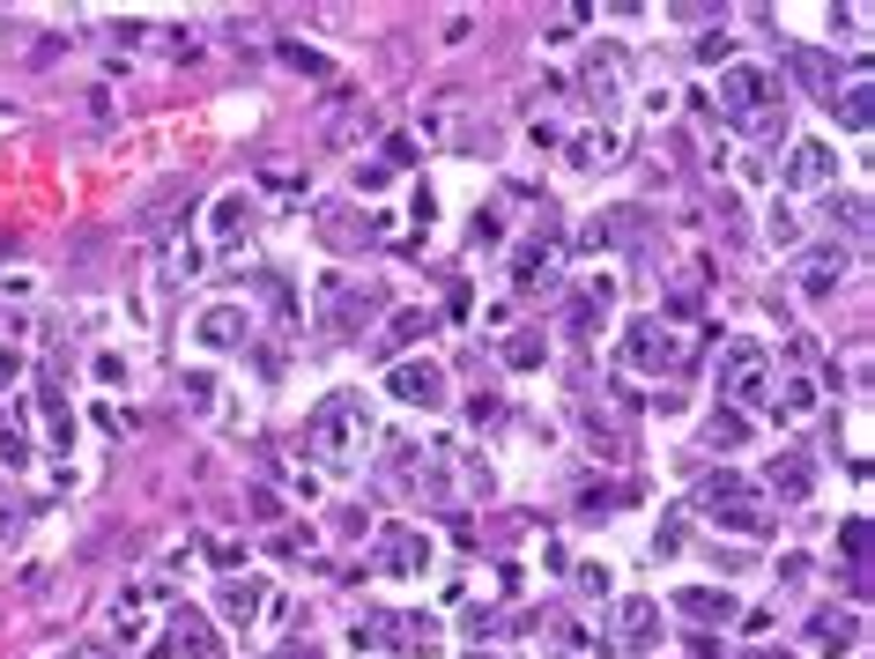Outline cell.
Listing matches in <instances>:
<instances>
[{"label":"cell","instance_id":"obj_1","mask_svg":"<svg viewBox=\"0 0 875 659\" xmlns=\"http://www.w3.org/2000/svg\"><path fill=\"white\" fill-rule=\"evenodd\" d=\"M304 444H312V460L326 474H350L364 460V444H372V400L364 393H326L320 408L304 416Z\"/></svg>","mask_w":875,"mask_h":659},{"label":"cell","instance_id":"obj_2","mask_svg":"<svg viewBox=\"0 0 875 659\" xmlns=\"http://www.w3.org/2000/svg\"><path fill=\"white\" fill-rule=\"evenodd\" d=\"M772 97H779L772 67H727L720 74V112L735 126H750V134H787V104H772Z\"/></svg>","mask_w":875,"mask_h":659},{"label":"cell","instance_id":"obj_3","mask_svg":"<svg viewBox=\"0 0 875 659\" xmlns=\"http://www.w3.org/2000/svg\"><path fill=\"white\" fill-rule=\"evenodd\" d=\"M698 512L712 519V526H727V534H764V526H772V512H764V489H757L750 474H727V467L698 489Z\"/></svg>","mask_w":875,"mask_h":659},{"label":"cell","instance_id":"obj_4","mask_svg":"<svg viewBox=\"0 0 875 659\" xmlns=\"http://www.w3.org/2000/svg\"><path fill=\"white\" fill-rule=\"evenodd\" d=\"M378 312H386L378 282H350V274H326V282H320V334H326V342H350V334H364Z\"/></svg>","mask_w":875,"mask_h":659},{"label":"cell","instance_id":"obj_5","mask_svg":"<svg viewBox=\"0 0 875 659\" xmlns=\"http://www.w3.org/2000/svg\"><path fill=\"white\" fill-rule=\"evenodd\" d=\"M350 645H356V652L430 659V652H438V623H430V615H386V608H372V615L350 630Z\"/></svg>","mask_w":875,"mask_h":659},{"label":"cell","instance_id":"obj_6","mask_svg":"<svg viewBox=\"0 0 875 659\" xmlns=\"http://www.w3.org/2000/svg\"><path fill=\"white\" fill-rule=\"evenodd\" d=\"M720 400L735 408V416L772 400V356H764L757 342H735V348L720 356Z\"/></svg>","mask_w":875,"mask_h":659},{"label":"cell","instance_id":"obj_7","mask_svg":"<svg viewBox=\"0 0 875 659\" xmlns=\"http://www.w3.org/2000/svg\"><path fill=\"white\" fill-rule=\"evenodd\" d=\"M372 571L378 578H424L430 571V534L424 526H378V541H372Z\"/></svg>","mask_w":875,"mask_h":659},{"label":"cell","instance_id":"obj_8","mask_svg":"<svg viewBox=\"0 0 875 659\" xmlns=\"http://www.w3.org/2000/svg\"><path fill=\"white\" fill-rule=\"evenodd\" d=\"M556 268H564V230L542 222V238H527L520 252H512V290H520V296L556 290Z\"/></svg>","mask_w":875,"mask_h":659},{"label":"cell","instance_id":"obj_9","mask_svg":"<svg viewBox=\"0 0 875 659\" xmlns=\"http://www.w3.org/2000/svg\"><path fill=\"white\" fill-rule=\"evenodd\" d=\"M624 364L646 370V378H660V370H683V334L668 326V318H638L624 342Z\"/></svg>","mask_w":875,"mask_h":659},{"label":"cell","instance_id":"obj_10","mask_svg":"<svg viewBox=\"0 0 875 659\" xmlns=\"http://www.w3.org/2000/svg\"><path fill=\"white\" fill-rule=\"evenodd\" d=\"M838 186V148L831 142H794L787 164H779V193H824Z\"/></svg>","mask_w":875,"mask_h":659},{"label":"cell","instance_id":"obj_11","mask_svg":"<svg viewBox=\"0 0 875 659\" xmlns=\"http://www.w3.org/2000/svg\"><path fill=\"white\" fill-rule=\"evenodd\" d=\"M386 393H394L400 408H424V416H438V408H446V364H430V356H408V364L386 370Z\"/></svg>","mask_w":875,"mask_h":659},{"label":"cell","instance_id":"obj_12","mask_svg":"<svg viewBox=\"0 0 875 659\" xmlns=\"http://www.w3.org/2000/svg\"><path fill=\"white\" fill-rule=\"evenodd\" d=\"M846 268H853V252L838 238H824V244H809V252L794 260V290L816 304V296H831L838 282H846Z\"/></svg>","mask_w":875,"mask_h":659},{"label":"cell","instance_id":"obj_13","mask_svg":"<svg viewBox=\"0 0 875 659\" xmlns=\"http://www.w3.org/2000/svg\"><path fill=\"white\" fill-rule=\"evenodd\" d=\"M164 659H223V637L208 630V615L178 608L171 623H164Z\"/></svg>","mask_w":875,"mask_h":659},{"label":"cell","instance_id":"obj_14","mask_svg":"<svg viewBox=\"0 0 875 659\" xmlns=\"http://www.w3.org/2000/svg\"><path fill=\"white\" fill-rule=\"evenodd\" d=\"M194 342L216 348V356H223V348H246L252 342V312H246V304H208L200 326H194Z\"/></svg>","mask_w":875,"mask_h":659},{"label":"cell","instance_id":"obj_15","mask_svg":"<svg viewBox=\"0 0 875 659\" xmlns=\"http://www.w3.org/2000/svg\"><path fill=\"white\" fill-rule=\"evenodd\" d=\"M764 489H772L779 504H809V489H816V460H809V452H772Z\"/></svg>","mask_w":875,"mask_h":659},{"label":"cell","instance_id":"obj_16","mask_svg":"<svg viewBox=\"0 0 875 659\" xmlns=\"http://www.w3.org/2000/svg\"><path fill=\"white\" fill-rule=\"evenodd\" d=\"M616 645H608V652H631V659H646L653 645H660V608H653V600H624V608H616Z\"/></svg>","mask_w":875,"mask_h":659},{"label":"cell","instance_id":"obj_17","mask_svg":"<svg viewBox=\"0 0 875 659\" xmlns=\"http://www.w3.org/2000/svg\"><path fill=\"white\" fill-rule=\"evenodd\" d=\"M608 304H616V282H608V274H586L579 296H572V312H564V326H572V334H601Z\"/></svg>","mask_w":875,"mask_h":659},{"label":"cell","instance_id":"obj_18","mask_svg":"<svg viewBox=\"0 0 875 659\" xmlns=\"http://www.w3.org/2000/svg\"><path fill=\"white\" fill-rule=\"evenodd\" d=\"M676 608L690 615V623H735V615H742V600H735L727 586H683Z\"/></svg>","mask_w":875,"mask_h":659},{"label":"cell","instance_id":"obj_19","mask_svg":"<svg viewBox=\"0 0 875 659\" xmlns=\"http://www.w3.org/2000/svg\"><path fill=\"white\" fill-rule=\"evenodd\" d=\"M586 97L601 104V112H608V104L624 97V52L608 45V52H594V60H586Z\"/></svg>","mask_w":875,"mask_h":659},{"label":"cell","instance_id":"obj_20","mask_svg":"<svg viewBox=\"0 0 875 659\" xmlns=\"http://www.w3.org/2000/svg\"><path fill=\"white\" fill-rule=\"evenodd\" d=\"M875 90H868V82H846V90H831V119H838V126H846V134H868V119H875Z\"/></svg>","mask_w":875,"mask_h":659},{"label":"cell","instance_id":"obj_21","mask_svg":"<svg viewBox=\"0 0 875 659\" xmlns=\"http://www.w3.org/2000/svg\"><path fill=\"white\" fill-rule=\"evenodd\" d=\"M252 216H260V208H252V193H223L216 200V222H208V230H216V244H238L252 230Z\"/></svg>","mask_w":875,"mask_h":659},{"label":"cell","instance_id":"obj_22","mask_svg":"<svg viewBox=\"0 0 875 659\" xmlns=\"http://www.w3.org/2000/svg\"><path fill=\"white\" fill-rule=\"evenodd\" d=\"M586 238H594V244H638V238H646V208H608Z\"/></svg>","mask_w":875,"mask_h":659},{"label":"cell","instance_id":"obj_23","mask_svg":"<svg viewBox=\"0 0 875 659\" xmlns=\"http://www.w3.org/2000/svg\"><path fill=\"white\" fill-rule=\"evenodd\" d=\"M853 637H861V615H838V608L816 615V652H853Z\"/></svg>","mask_w":875,"mask_h":659},{"label":"cell","instance_id":"obj_24","mask_svg":"<svg viewBox=\"0 0 875 659\" xmlns=\"http://www.w3.org/2000/svg\"><path fill=\"white\" fill-rule=\"evenodd\" d=\"M260 608H268V586H260V578H230L223 586V615L230 623H252Z\"/></svg>","mask_w":875,"mask_h":659},{"label":"cell","instance_id":"obj_25","mask_svg":"<svg viewBox=\"0 0 875 659\" xmlns=\"http://www.w3.org/2000/svg\"><path fill=\"white\" fill-rule=\"evenodd\" d=\"M772 400H779V422L816 416V378H787V386H772Z\"/></svg>","mask_w":875,"mask_h":659},{"label":"cell","instance_id":"obj_26","mask_svg":"<svg viewBox=\"0 0 875 659\" xmlns=\"http://www.w3.org/2000/svg\"><path fill=\"white\" fill-rule=\"evenodd\" d=\"M794 82H801V90H824V97H831V90H838V67H831L824 52L801 45V52H794Z\"/></svg>","mask_w":875,"mask_h":659},{"label":"cell","instance_id":"obj_27","mask_svg":"<svg viewBox=\"0 0 875 659\" xmlns=\"http://www.w3.org/2000/svg\"><path fill=\"white\" fill-rule=\"evenodd\" d=\"M424 334H430V312H394V326L378 334V348H386V356H400V348L424 342Z\"/></svg>","mask_w":875,"mask_h":659},{"label":"cell","instance_id":"obj_28","mask_svg":"<svg viewBox=\"0 0 875 659\" xmlns=\"http://www.w3.org/2000/svg\"><path fill=\"white\" fill-rule=\"evenodd\" d=\"M572 164H579V171H594V164H616V134H608V126H601V134H579V142H572Z\"/></svg>","mask_w":875,"mask_h":659},{"label":"cell","instance_id":"obj_29","mask_svg":"<svg viewBox=\"0 0 875 659\" xmlns=\"http://www.w3.org/2000/svg\"><path fill=\"white\" fill-rule=\"evenodd\" d=\"M705 438L735 452V444H750V416H735V408H712V422H705Z\"/></svg>","mask_w":875,"mask_h":659},{"label":"cell","instance_id":"obj_30","mask_svg":"<svg viewBox=\"0 0 875 659\" xmlns=\"http://www.w3.org/2000/svg\"><path fill=\"white\" fill-rule=\"evenodd\" d=\"M542 356H550L542 334H512V342H504V364H512V370H542Z\"/></svg>","mask_w":875,"mask_h":659},{"label":"cell","instance_id":"obj_31","mask_svg":"<svg viewBox=\"0 0 875 659\" xmlns=\"http://www.w3.org/2000/svg\"><path fill=\"white\" fill-rule=\"evenodd\" d=\"M838 541H846V571H853V586H861V571H868V519L853 512V519H846V534H838Z\"/></svg>","mask_w":875,"mask_h":659},{"label":"cell","instance_id":"obj_32","mask_svg":"<svg viewBox=\"0 0 875 659\" xmlns=\"http://www.w3.org/2000/svg\"><path fill=\"white\" fill-rule=\"evenodd\" d=\"M764 230H772V244H794V238H801V216H794V208H787V200H779Z\"/></svg>","mask_w":875,"mask_h":659},{"label":"cell","instance_id":"obj_33","mask_svg":"<svg viewBox=\"0 0 875 659\" xmlns=\"http://www.w3.org/2000/svg\"><path fill=\"white\" fill-rule=\"evenodd\" d=\"M186 400L208 416V408H216V378H208V370H194V378H186Z\"/></svg>","mask_w":875,"mask_h":659},{"label":"cell","instance_id":"obj_34","mask_svg":"<svg viewBox=\"0 0 875 659\" xmlns=\"http://www.w3.org/2000/svg\"><path fill=\"white\" fill-rule=\"evenodd\" d=\"M282 60H290L298 74H326V60H320V52H304V45H282Z\"/></svg>","mask_w":875,"mask_h":659},{"label":"cell","instance_id":"obj_35","mask_svg":"<svg viewBox=\"0 0 875 659\" xmlns=\"http://www.w3.org/2000/svg\"><path fill=\"white\" fill-rule=\"evenodd\" d=\"M0 460H8V467H23V460H30V444L15 438V430H0Z\"/></svg>","mask_w":875,"mask_h":659},{"label":"cell","instance_id":"obj_36","mask_svg":"<svg viewBox=\"0 0 875 659\" xmlns=\"http://www.w3.org/2000/svg\"><path fill=\"white\" fill-rule=\"evenodd\" d=\"M394 164H416V142H408V134H394V142H386V171H394Z\"/></svg>","mask_w":875,"mask_h":659},{"label":"cell","instance_id":"obj_37","mask_svg":"<svg viewBox=\"0 0 875 659\" xmlns=\"http://www.w3.org/2000/svg\"><path fill=\"white\" fill-rule=\"evenodd\" d=\"M579 593H608V571H601V563H579Z\"/></svg>","mask_w":875,"mask_h":659},{"label":"cell","instance_id":"obj_38","mask_svg":"<svg viewBox=\"0 0 875 659\" xmlns=\"http://www.w3.org/2000/svg\"><path fill=\"white\" fill-rule=\"evenodd\" d=\"M275 659H326V652H320V645H282Z\"/></svg>","mask_w":875,"mask_h":659},{"label":"cell","instance_id":"obj_39","mask_svg":"<svg viewBox=\"0 0 875 659\" xmlns=\"http://www.w3.org/2000/svg\"><path fill=\"white\" fill-rule=\"evenodd\" d=\"M750 659H794V652H787V645H764V652H750Z\"/></svg>","mask_w":875,"mask_h":659},{"label":"cell","instance_id":"obj_40","mask_svg":"<svg viewBox=\"0 0 875 659\" xmlns=\"http://www.w3.org/2000/svg\"><path fill=\"white\" fill-rule=\"evenodd\" d=\"M476 659H482V652H476Z\"/></svg>","mask_w":875,"mask_h":659}]
</instances>
